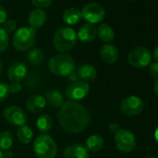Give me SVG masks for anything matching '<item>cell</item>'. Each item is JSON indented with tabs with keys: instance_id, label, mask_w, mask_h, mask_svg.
<instances>
[{
	"instance_id": "obj_38",
	"label": "cell",
	"mask_w": 158,
	"mask_h": 158,
	"mask_svg": "<svg viewBox=\"0 0 158 158\" xmlns=\"http://www.w3.org/2000/svg\"><path fill=\"white\" fill-rule=\"evenodd\" d=\"M154 139H155L156 143L158 144V127H156V129H155V131H154Z\"/></svg>"
},
{
	"instance_id": "obj_21",
	"label": "cell",
	"mask_w": 158,
	"mask_h": 158,
	"mask_svg": "<svg viewBox=\"0 0 158 158\" xmlns=\"http://www.w3.org/2000/svg\"><path fill=\"white\" fill-rule=\"evenodd\" d=\"M62 19L68 25H74L82 20L81 10L76 8H69L63 12Z\"/></svg>"
},
{
	"instance_id": "obj_20",
	"label": "cell",
	"mask_w": 158,
	"mask_h": 158,
	"mask_svg": "<svg viewBox=\"0 0 158 158\" xmlns=\"http://www.w3.org/2000/svg\"><path fill=\"white\" fill-rule=\"evenodd\" d=\"M85 146L89 152H97L104 147V139L99 134H93L87 139Z\"/></svg>"
},
{
	"instance_id": "obj_42",
	"label": "cell",
	"mask_w": 158,
	"mask_h": 158,
	"mask_svg": "<svg viewBox=\"0 0 158 158\" xmlns=\"http://www.w3.org/2000/svg\"><path fill=\"white\" fill-rule=\"evenodd\" d=\"M127 1H131V0H127Z\"/></svg>"
},
{
	"instance_id": "obj_7",
	"label": "cell",
	"mask_w": 158,
	"mask_h": 158,
	"mask_svg": "<svg viewBox=\"0 0 158 158\" xmlns=\"http://www.w3.org/2000/svg\"><path fill=\"white\" fill-rule=\"evenodd\" d=\"M114 141L116 148L121 152H130L136 147V137L134 133L126 128H120L114 134Z\"/></svg>"
},
{
	"instance_id": "obj_35",
	"label": "cell",
	"mask_w": 158,
	"mask_h": 158,
	"mask_svg": "<svg viewBox=\"0 0 158 158\" xmlns=\"http://www.w3.org/2000/svg\"><path fill=\"white\" fill-rule=\"evenodd\" d=\"M3 155H4V158H12L13 157V152H12L11 150H8V151L3 152Z\"/></svg>"
},
{
	"instance_id": "obj_17",
	"label": "cell",
	"mask_w": 158,
	"mask_h": 158,
	"mask_svg": "<svg viewBox=\"0 0 158 158\" xmlns=\"http://www.w3.org/2000/svg\"><path fill=\"white\" fill-rule=\"evenodd\" d=\"M100 57L105 63L113 64L118 59V49L112 44H104L100 49Z\"/></svg>"
},
{
	"instance_id": "obj_18",
	"label": "cell",
	"mask_w": 158,
	"mask_h": 158,
	"mask_svg": "<svg viewBox=\"0 0 158 158\" xmlns=\"http://www.w3.org/2000/svg\"><path fill=\"white\" fill-rule=\"evenodd\" d=\"M46 105L45 98L41 95H32L26 101V108L32 114L42 112L46 108Z\"/></svg>"
},
{
	"instance_id": "obj_41",
	"label": "cell",
	"mask_w": 158,
	"mask_h": 158,
	"mask_svg": "<svg viewBox=\"0 0 158 158\" xmlns=\"http://www.w3.org/2000/svg\"><path fill=\"white\" fill-rule=\"evenodd\" d=\"M146 158H157L156 156H149V157H146Z\"/></svg>"
},
{
	"instance_id": "obj_1",
	"label": "cell",
	"mask_w": 158,
	"mask_h": 158,
	"mask_svg": "<svg viewBox=\"0 0 158 158\" xmlns=\"http://www.w3.org/2000/svg\"><path fill=\"white\" fill-rule=\"evenodd\" d=\"M58 119L62 129L71 134L83 132L90 123L89 110L78 102L69 101L60 108Z\"/></svg>"
},
{
	"instance_id": "obj_40",
	"label": "cell",
	"mask_w": 158,
	"mask_h": 158,
	"mask_svg": "<svg viewBox=\"0 0 158 158\" xmlns=\"http://www.w3.org/2000/svg\"><path fill=\"white\" fill-rule=\"evenodd\" d=\"M0 158H4V155H3V152L0 151Z\"/></svg>"
},
{
	"instance_id": "obj_16",
	"label": "cell",
	"mask_w": 158,
	"mask_h": 158,
	"mask_svg": "<svg viewBox=\"0 0 158 158\" xmlns=\"http://www.w3.org/2000/svg\"><path fill=\"white\" fill-rule=\"evenodd\" d=\"M48 21V14L43 10L36 9L30 12L28 16V23L30 27L34 28L35 30L41 28Z\"/></svg>"
},
{
	"instance_id": "obj_36",
	"label": "cell",
	"mask_w": 158,
	"mask_h": 158,
	"mask_svg": "<svg viewBox=\"0 0 158 158\" xmlns=\"http://www.w3.org/2000/svg\"><path fill=\"white\" fill-rule=\"evenodd\" d=\"M152 55L153 59H154L156 61H158V46L153 49V53H152Z\"/></svg>"
},
{
	"instance_id": "obj_22",
	"label": "cell",
	"mask_w": 158,
	"mask_h": 158,
	"mask_svg": "<svg viewBox=\"0 0 158 158\" xmlns=\"http://www.w3.org/2000/svg\"><path fill=\"white\" fill-rule=\"evenodd\" d=\"M53 126V120L48 114H43L36 119V127L42 134H47Z\"/></svg>"
},
{
	"instance_id": "obj_27",
	"label": "cell",
	"mask_w": 158,
	"mask_h": 158,
	"mask_svg": "<svg viewBox=\"0 0 158 158\" xmlns=\"http://www.w3.org/2000/svg\"><path fill=\"white\" fill-rule=\"evenodd\" d=\"M10 44V37L9 34L2 28L0 27V53L4 52Z\"/></svg>"
},
{
	"instance_id": "obj_37",
	"label": "cell",
	"mask_w": 158,
	"mask_h": 158,
	"mask_svg": "<svg viewBox=\"0 0 158 158\" xmlns=\"http://www.w3.org/2000/svg\"><path fill=\"white\" fill-rule=\"evenodd\" d=\"M153 91L158 96V79H156V81L153 84Z\"/></svg>"
},
{
	"instance_id": "obj_14",
	"label": "cell",
	"mask_w": 158,
	"mask_h": 158,
	"mask_svg": "<svg viewBox=\"0 0 158 158\" xmlns=\"http://www.w3.org/2000/svg\"><path fill=\"white\" fill-rule=\"evenodd\" d=\"M64 158H89V152L83 144H73L66 147L63 151Z\"/></svg>"
},
{
	"instance_id": "obj_5",
	"label": "cell",
	"mask_w": 158,
	"mask_h": 158,
	"mask_svg": "<svg viewBox=\"0 0 158 158\" xmlns=\"http://www.w3.org/2000/svg\"><path fill=\"white\" fill-rule=\"evenodd\" d=\"M36 39V30L30 26L19 28L13 35L12 45L18 51L30 50Z\"/></svg>"
},
{
	"instance_id": "obj_9",
	"label": "cell",
	"mask_w": 158,
	"mask_h": 158,
	"mask_svg": "<svg viewBox=\"0 0 158 158\" xmlns=\"http://www.w3.org/2000/svg\"><path fill=\"white\" fill-rule=\"evenodd\" d=\"M90 91V87L89 83L75 80L68 85L65 90V96L73 102H77L86 98Z\"/></svg>"
},
{
	"instance_id": "obj_12",
	"label": "cell",
	"mask_w": 158,
	"mask_h": 158,
	"mask_svg": "<svg viewBox=\"0 0 158 158\" xmlns=\"http://www.w3.org/2000/svg\"><path fill=\"white\" fill-rule=\"evenodd\" d=\"M28 75V67L24 62L15 61L8 69V78L12 83H20Z\"/></svg>"
},
{
	"instance_id": "obj_3",
	"label": "cell",
	"mask_w": 158,
	"mask_h": 158,
	"mask_svg": "<svg viewBox=\"0 0 158 158\" xmlns=\"http://www.w3.org/2000/svg\"><path fill=\"white\" fill-rule=\"evenodd\" d=\"M77 42V34L71 27L59 28L53 36V46L60 53H66L73 48Z\"/></svg>"
},
{
	"instance_id": "obj_34",
	"label": "cell",
	"mask_w": 158,
	"mask_h": 158,
	"mask_svg": "<svg viewBox=\"0 0 158 158\" xmlns=\"http://www.w3.org/2000/svg\"><path fill=\"white\" fill-rule=\"evenodd\" d=\"M120 129V126L117 123H113L109 126V130L113 133V134H116L118 132V130Z\"/></svg>"
},
{
	"instance_id": "obj_32",
	"label": "cell",
	"mask_w": 158,
	"mask_h": 158,
	"mask_svg": "<svg viewBox=\"0 0 158 158\" xmlns=\"http://www.w3.org/2000/svg\"><path fill=\"white\" fill-rule=\"evenodd\" d=\"M10 87V93L11 94H16L19 93L22 90V85L20 83H11L9 85Z\"/></svg>"
},
{
	"instance_id": "obj_31",
	"label": "cell",
	"mask_w": 158,
	"mask_h": 158,
	"mask_svg": "<svg viewBox=\"0 0 158 158\" xmlns=\"http://www.w3.org/2000/svg\"><path fill=\"white\" fill-rule=\"evenodd\" d=\"M150 73L152 76L158 79V61L150 63Z\"/></svg>"
},
{
	"instance_id": "obj_24",
	"label": "cell",
	"mask_w": 158,
	"mask_h": 158,
	"mask_svg": "<svg viewBox=\"0 0 158 158\" xmlns=\"http://www.w3.org/2000/svg\"><path fill=\"white\" fill-rule=\"evenodd\" d=\"M97 35L103 42H111L114 38V31L111 25L107 23H102L98 28Z\"/></svg>"
},
{
	"instance_id": "obj_15",
	"label": "cell",
	"mask_w": 158,
	"mask_h": 158,
	"mask_svg": "<svg viewBox=\"0 0 158 158\" xmlns=\"http://www.w3.org/2000/svg\"><path fill=\"white\" fill-rule=\"evenodd\" d=\"M98 35V28L95 26V24L91 23H86L82 25L78 30L77 33V38L85 43H89L93 41Z\"/></svg>"
},
{
	"instance_id": "obj_44",
	"label": "cell",
	"mask_w": 158,
	"mask_h": 158,
	"mask_svg": "<svg viewBox=\"0 0 158 158\" xmlns=\"http://www.w3.org/2000/svg\"><path fill=\"white\" fill-rule=\"evenodd\" d=\"M0 1H2V0H0Z\"/></svg>"
},
{
	"instance_id": "obj_25",
	"label": "cell",
	"mask_w": 158,
	"mask_h": 158,
	"mask_svg": "<svg viewBox=\"0 0 158 158\" xmlns=\"http://www.w3.org/2000/svg\"><path fill=\"white\" fill-rule=\"evenodd\" d=\"M14 142V137L9 130L0 132V151L5 152L10 150Z\"/></svg>"
},
{
	"instance_id": "obj_23",
	"label": "cell",
	"mask_w": 158,
	"mask_h": 158,
	"mask_svg": "<svg viewBox=\"0 0 158 158\" xmlns=\"http://www.w3.org/2000/svg\"><path fill=\"white\" fill-rule=\"evenodd\" d=\"M16 136L21 143L29 144L34 138V133H33V130L28 126L23 125V126L18 127Z\"/></svg>"
},
{
	"instance_id": "obj_43",
	"label": "cell",
	"mask_w": 158,
	"mask_h": 158,
	"mask_svg": "<svg viewBox=\"0 0 158 158\" xmlns=\"http://www.w3.org/2000/svg\"><path fill=\"white\" fill-rule=\"evenodd\" d=\"M150 1H152V0H150Z\"/></svg>"
},
{
	"instance_id": "obj_26",
	"label": "cell",
	"mask_w": 158,
	"mask_h": 158,
	"mask_svg": "<svg viewBox=\"0 0 158 158\" xmlns=\"http://www.w3.org/2000/svg\"><path fill=\"white\" fill-rule=\"evenodd\" d=\"M45 59V53L41 48H32L27 53V60L33 65H39Z\"/></svg>"
},
{
	"instance_id": "obj_28",
	"label": "cell",
	"mask_w": 158,
	"mask_h": 158,
	"mask_svg": "<svg viewBox=\"0 0 158 158\" xmlns=\"http://www.w3.org/2000/svg\"><path fill=\"white\" fill-rule=\"evenodd\" d=\"M10 87L5 82H0V102H4L10 95Z\"/></svg>"
},
{
	"instance_id": "obj_4",
	"label": "cell",
	"mask_w": 158,
	"mask_h": 158,
	"mask_svg": "<svg viewBox=\"0 0 158 158\" xmlns=\"http://www.w3.org/2000/svg\"><path fill=\"white\" fill-rule=\"evenodd\" d=\"M33 149L38 158H55L58 153V146L52 137L41 134L34 141Z\"/></svg>"
},
{
	"instance_id": "obj_39",
	"label": "cell",
	"mask_w": 158,
	"mask_h": 158,
	"mask_svg": "<svg viewBox=\"0 0 158 158\" xmlns=\"http://www.w3.org/2000/svg\"><path fill=\"white\" fill-rule=\"evenodd\" d=\"M2 72H3V63L1 60H0V75H1Z\"/></svg>"
},
{
	"instance_id": "obj_6",
	"label": "cell",
	"mask_w": 158,
	"mask_h": 158,
	"mask_svg": "<svg viewBox=\"0 0 158 158\" xmlns=\"http://www.w3.org/2000/svg\"><path fill=\"white\" fill-rule=\"evenodd\" d=\"M152 55L144 47H136L127 55L128 63L135 68H144L152 62Z\"/></svg>"
},
{
	"instance_id": "obj_13",
	"label": "cell",
	"mask_w": 158,
	"mask_h": 158,
	"mask_svg": "<svg viewBox=\"0 0 158 158\" xmlns=\"http://www.w3.org/2000/svg\"><path fill=\"white\" fill-rule=\"evenodd\" d=\"M98 72L97 69L89 63H84L78 66L76 69V76L79 78V80L84 82H90L97 78Z\"/></svg>"
},
{
	"instance_id": "obj_11",
	"label": "cell",
	"mask_w": 158,
	"mask_h": 158,
	"mask_svg": "<svg viewBox=\"0 0 158 158\" xmlns=\"http://www.w3.org/2000/svg\"><path fill=\"white\" fill-rule=\"evenodd\" d=\"M3 115L5 120L13 127H22L25 125L27 121L26 113L23 109L16 105L7 107L3 112Z\"/></svg>"
},
{
	"instance_id": "obj_33",
	"label": "cell",
	"mask_w": 158,
	"mask_h": 158,
	"mask_svg": "<svg viewBox=\"0 0 158 158\" xmlns=\"http://www.w3.org/2000/svg\"><path fill=\"white\" fill-rule=\"evenodd\" d=\"M8 20V12L6 9L0 5V24H3Z\"/></svg>"
},
{
	"instance_id": "obj_30",
	"label": "cell",
	"mask_w": 158,
	"mask_h": 158,
	"mask_svg": "<svg viewBox=\"0 0 158 158\" xmlns=\"http://www.w3.org/2000/svg\"><path fill=\"white\" fill-rule=\"evenodd\" d=\"M31 1L35 7L41 10V9H45V8L49 7L52 4L53 0H31Z\"/></svg>"
},
{
	"instance_id": "obj_8",
	"label": "cell",
	"mask_w": 158,
	"mask_h": 158,
	"mask_svg": "<svg viewBox=\"0 0 158 158\" xmlns=\"http://www.w3.org/2000/svg\"><path fill=\"white\" fill-rule=\"evenodd\" d=\"M82 18L88 23L95 24L101 23L105 18V10L99 3L91 2L85 5L81 10Z\"/></svg>"
},
{
	"instance_id": "obj_19",
	"label": "cell",
	"mask_w": 158,
	"mask_h": 158,
	"mask_svg": "<svg viewBox=\"0 0 158 158\" xmlns=\"http://www.w3.org/2000/svg\"><path fill=\"white\" fill-rule=\"evenodd\" d=\"M46 103L52 108H60L64 103L63 95L57 89H49L44 95Z\"/></svg>"
},
{
	"instance_id": "obj_2",
	"label": "cell",
	"mask_w": 158,
	"mask_h": 158,
	"mask_svg": "<svg viewBox=\"0 0 158 158\" xmlns=\"http://www.w3.org/2000/svg\"><path fill=\"white\" fill-rule=\"evenodd\" d=\"M49 71L57 76H70L75 70L74 59L66 53H59L52 56L48 63Z\"/></svg>"
},
{
	"instance_id": "obj_29",
	"label": "cell",
	"mask_w": 158,
	"mask_h": 158,
	"mask_svg": "<svg viewBox=\"0 0 158 158\" xmlns=\"http://www.w3.org/2000/svg\"><path fill=\"white\" fill-rule=\"evenodd\" d=\"M8 34L9 33H12L13 31L16 30L17 28V23L14 20L9 19L7 20L4 23H3V27H2Z\"/></svg>"
},
{
	"instance_id": "obj_10",
	"label": "cell",
	"mask_w": 158,
	"mask_h": 158,
	"mask_svg": "<svg viewBox=\"0 0 158 158\" xmlns=\"http://www.w3.org/2000/svg\"><path fill=\"white\" fill-rule=\"evenodd\" d=\"M145 107L144 102L137 96H128L120 103V110L127 116H135L139 114Z\"/></svg>"
}]
</instances>
